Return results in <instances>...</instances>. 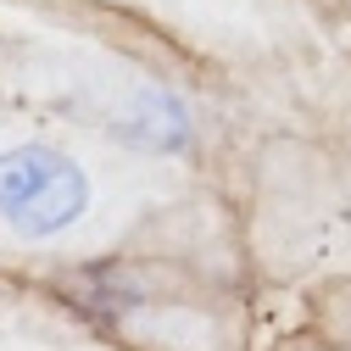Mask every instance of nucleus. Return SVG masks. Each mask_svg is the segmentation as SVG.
I'll list each match as a JSON object with an SVG mask.
<instances>
[{
	"label": "nucleus",
	"instance_id": "nucleus-1",
	"mask_svg": "<svg viewBox=\"0 0 351 351\" xmlns=\"http://www.w3.org/2000/svg\"><path fill=\"white\" fill-rule=\"evenodd\" d=\"M162 167L0 95V245L84 256L156 206Z\"/></svg>",
	"mask_w": 351,
	"mask_h": 351
},
{
	"label": "nucleus",
	"instance_id": "nucleus-2",
	"mask_svg": "<svg viewBox=\"0 0 351 351\" xmlns=\"http://www.w3.org/2000/svg\"><path fill=\"white\" fill-rule=\"evenodd\" d=\"M0 95L90 128L156 167L201 151L195 101L140 56L95 39H56L45 28L0 34Z\"/></svg>",
	"mask_w": 351,
	"mask_h": 351
},
{
	"label": "nucleus",
	"instance_id": "nucleus-3",
	"mask_svg": "<svg viewBox=\"0 0 351 351\" xmlns=\"http://www.w3.org/2000/svg\"><path fill=\"white\" fill-rule=\"evenodd\" d=\"M340 6H346V12H351V0H340Z\"/></svg>",
	"mask_w": 351,
	"mask_h": 351
}]
</instances>
